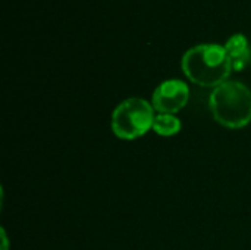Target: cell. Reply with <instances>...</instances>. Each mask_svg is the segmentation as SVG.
I'll use <instances>...</instances> for the list:
<instances>
[{
  "label": "cell",
  "mask_w": 251,
  "mask_h": 250,
  "mask_svg": "<svg viewBox=\"0 0 251 250\" xmlns=\"http://www.w3.org/2000/svg\"><path fill=\"white\" fill-rule=\"evenodd\" d=\"M1 240H3V246H1V250H7V236H6V231L4 228H1Z\"/></svg>",
  "instance_id": "obj_7"
},
{
  "label": "cell",
  "mask_w": 251,
  "mask_h": 250,
  "mask_svg": "<svg viewBox=\"0 0 251 250\" xmlns=\"http://www.w3.org/2000/svg\"><path fill=\"white\" fill-rule=\"evenodd\" d=\"M154 118L153 105L140 97H129L113 111L112 131L122 140H134L153 128Z\"/></svg>",
  "instance_id": "obj_3"
},
{
  "label": "cell",
  "mask_w": 251,
  "mask_h": 250,
  "mask_svg": "<svg viewBox=\"0 0 251 250\" xmlns=\"http://www.w3.org/2000/svg\"><path fill=\"white\" fill-rule=\"evenodd\" d=\"M225 50L231 59V65L232 69L235 71H241L247 66V63L250 62L251 52L250 46L247 38L243 34H235L232 35L226 44H225Z\"/></svg>",
  "instance_id": "obj_5"
},
{
  "label": "cell",
  "mask_w": 251,
  "mask_h": 250,
  "mask_svg": "<svg viewBox=\"0 0 251 250\" xmlns=\"http://www.w3.org/2000/svg\"><path fill=\"white\" fill-rule=\"evenodd\" d=\"M153 130L156 131V134L163 136V137H169V136H175L181 131V121L171 113H159L154 118L153 122Z\"/></svg>",
  "instance_id": "obj_6"
},
{
  "label": "cell",
  "mask_w": 251,
  "mask_h": 250,
  "mask_svg": "<svg viewBox=\"0 0 251 250\" xmlns=\"http://www.w3.org/2000/svg\"><path fill=\"white\" fill-rule=\"evenodd\" d=\"M190 99V88L181 80H168L157 85L153 93V108L159 113H176Z\"/></svg>",
  "instance_id": "obj_4"
},
{
  "label": "cell",
  "mask_w": 251,
  "mask_h": 250,
  "mask_svg": "<svg viewBox=\"0 0 251 250\" xmlns=\"http://www.w3.org/2000/svg\"><path fill=\"white\" fill-rule=\"evenodd\" d=\"M213 118L226 128H243L251 122V91L238 81L218 85L209 99Z\"/></svg>",
  "instance_id": "obj_2"
},
{
  "label": "cell",
  "mask_w": 251,
  "mask_h": 250,
  "mask_svg": "<svg viewBox=\"0 0 251 250\" xmlns=\"http://www.w3.org/2000/svg\"><path fill=\"white\" fill-rule=\"evenodd\" d=\"M182 71L193 83L203 87H218L226 81L232 71L225 47L219 44H200L182 56Z\"/></svg>",
  "instance_id": "obj_1"
}]
</instances>
